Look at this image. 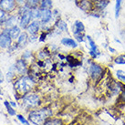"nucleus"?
<instances>
[{
  "instance_id": "nucleus-38",
  "label": "nucleus",
  "mask_w": 125,
  "mask_h": 125,
  "mask_svg": "<svg viewBox=\"0 0 125 125\" xmlns=\"http://www.w3.org/2000/svg\"><path fill=\"white\" fill-rule=\"evenodd\" d=\"M90 1H92V2L94 3V2H95V1H97V0H90Z\"/></svg>"
},
{
  "instance_id": "nucleus-24",
  "label": "nucleus",
  "mask_w": 125,
  "mask_h": 125,
  "mask_svg": "<svg viewBox=\"0 0 125 125\" xmlns=\"http://www.w3.org/2000/svg\"><path fill=\"white\" fill-rule=\"evenodd\" d=\"M4 104H5V106H6V108H7V112H8V114L11 115V116L16 115V111L13 110V107L11 106L10 103H9L8 101H6L5 102H4Z\"/></svg>"
},
{
  "instance_id": "nucleus-17",
  "label": "nucleus",
  "mask_w": 125,
  "mask_h": 125,
  "mask_svg": "<svg viewBox=\"0 0 125 125\" xmlns=\"http://www.w3.org/2000/svg\"><path fill=\"white\" fill-rule=\"evenodd\" d=\"M7 32V34L10 36L11 38H18L19 37V35L21 34V28H18L17 26H15L13 28H8L7 30H6Z\"/></svg>"
},
{
  "instance_id": "nucleus-22",
  "label": "nucleus",
  "mask_w": 125,
  "mask_h": 125,
  "mask_svg": "<svg viewBox=\"0 0 125 125\" xmlns=\"http://www.w3.org/2000/svg\"><path fill=\"white\" fill-rule=\"evenodd\" d=\"M113 62L116 65H125V54L116 56L113 59Z\"/></svg>"
},
{
  "instance_id": "nucleus-30",
  "label": "nucleus",
  "mask_w": 125,
  "mask_h": 125,
  "mask_svg": "<svg viewBox=\"0 0 125 125\" xmlns=\"http://www.w3.org/2000/svg\"><path fill=\"white\" fill-rule=\"evenodd\" d=\"M30 57H31V52H30L29 50L25 51V53L23 54V58H24V59H29Z\"/></svg>"
},
{
  "instance_id": "nucleus-4",
  "label": "nucleus",
  "mask_w": 125,
  "mask_h": 125,
  "mask_svg": "<svg viewBox=\"0 0 125 125\" xmlns=\"http://www.w3.org/2000/svg\"><path fill=\"white\" fill-rule=\"evenodd\" d=\"M88 70H89V75L92 80H99L102 78L104 74L103 67L96 62H90Z\"/></svg>"
},
{
  "instance_id": "nucleus-20",
  "label": "nucleus",
  "mask_w": 125,
  "mask_h": 125,
  "mask_svg": "<svg viewBox=\"0 0 125 125\" xmlns=\"http://www.w3.org/2000/svg\"><path fill=\"white\" fill-rule=\"evenodd\" d=\"M28 33H26V32L21 33L20 35H19V37L18 38V46H20V47H24V46L28 43Z\"/></svg>"
},
{
  "instance_id": "nucleus-2",
  "label": "nucleus",
  "mask_w": 125,
  "mask_h": 125,
  "mask_svg": "<svg viewBox=\"0 0 125 125\" xmlns=\"http://www.w3.org/2000/svg\"><path fill=\"white\" fill-rule=\"evenodd\" d=\"M51 112L48 109H41L38 111H33L28 114V120L36 125H42Z\"/></svg>"
},
{
  "instance_id": "nucleus-12",
  "label": "nucleus",
  "mask_w": 125,
  "mask_h": 125,
  "mask_svg": "<svg viewBox=\"0 0 125 125\" xmlns=\"http://www.w3.org/2000/svg\"><path fill=\"white\" fill-rule=\"evenodd\" d=\"M78 5L80 9L83 10L84 12L90 13L94 10V3L90 0H80Z\"/></svg>"
},
{
  "instance_id": "nucleus-5",
  "label": "nucleus",
  "mask_w": 125,
  "mask_h": 125,
  "mask_svg": "<svg viewBox=\"0 0 125 125\" xmlns=\"http://www.w3.org/2000/svg\"><path fill=\"white\" fill-rule=\"evenodd\" d=\"M40 103L39 96L37 94H26L22 99V104L26 108H34Z\"/></svg>"
},
{
  "instance_id": "nucleus-11",
  "label": "nucleus",
  "mask_w": 125,
  "mask_h": 125,
  "mask_svg": "<svg viewBox=\"0 0 125 125\" xmlns=\"http://www.w3.org/2000/svg\"><path fill=\"white\" fill-rule=\"evenodd\" d=\"M110 3H111V0H97L94 2V10L99 12L101 15L107 9Z\"/></svg>"
},
{
  "instance_id": "nucleus-33",
  "label": "nucleus",
  "mask_w": 125,
  "mask_h": 125,
  "mask_svg": "<svg viewBox=\"0 0 125 125\" xmlns=\"http://www.w3.org/2000/svg\"><path fill=\"white\" fill-rule=\"evenodd\" d=\"M116 74H125V71L122 70H118L116 71Z\"/></svg>"
},
{
  "instance_id": "nucleus-21",
  "label": "nucleus",
  "mask_w": 125,
  "mask_h": 125,
  "mask_svg": "<svg viewBox=\"0 0 125 125\" xmlns=\"http://www.w3.org/2000/svg\"><path fill=\"white\" fill-rule=\"evenodd\" d=\"M39 4H40V0H25V5L30 9L38 7Z\"/></svg>"
},
{
  "instance_id": "nucleus-34",
  "label": "nucleus",
  "mask_w": 125,
  "mask_h": 125,
  "mask_svg": "<svg viewBox=\"0 0 125 125\" xmlns=\"http://www.w3.org/2000/svg\"><path fill=\"white\" fill-rule=\"evenodd\" d=\"M4 81V77H3V75H2V72L0 71V83H2Z\"/></svg>"
},
{
  "instance_id": "nucleus-6",
  "label": "nucleus",
  "mask_w": 125,
  "mask_h": 125,
  "mask_svg": "<svg viewBox=\"0 0 125 125\" xmlns=\"http://www.w3.org/2000/svg\"><path fill=\"white\" fill-rule=\"evenodd\" d=\"M86 40H87L90 49H89V54L93 59H98V57L101 55V51L98 48V45L96 44V42L93 38H91V36L86 35Z\"/></svg>"
},
{
  "instance_id": "nucleus-7",
  "label": "nucleus",
  "mask_w": 125,
  "mask_h": 125,
  "mask_svg": "<svg viewBox=\"0 0 125 125\" xmlns=\"http://www.w3.org/2000/svg\"><path fill=\"white\" fill-rule=\"evenodd\" d=\"M32 21H33V18H32L31 9H29V10H28L27 12H25L23 15H21L19 27H20L22 29H27L28 26L31 23Z\"/></svg>"
},
{
  "instance_id": "nucleus-37",
  "label": "nucleus",
  "mask_w": 125,
  "mask_h": 125,
  "mask_svg": "<svg viewBox=\"0 0 125 125\" xmlns=\"http://www.w3.org/2000/svg\"><path fill=\"white\" fill-rule=\"evenodd\" d=\"M16 1H18V2H23L24 0H16Z\"/></svg>"
},
{
  "instance_id": "nucleus-1",
  "label": "nucleus",
  "mask_w": 125,
  "mask_h": 125,
  "mask_svg": "<svg viewBox=\"0 0 125 125\" xmlns=\"http://www.w3.org/2000/svg\"><path fill=\"white\" fill-rule=\"evenodd\" d=\"M34 86V80L30 77L23 76L15 83V90L21 95L28 94Z\"/></svg>"
},
{
  "instance_id": "nucleus-27",
  "label": "nucleus",
  "mask_w": 125,
  "mask_h": 125,
  "mask_svg": "<svg viewBox=\"0 0 125 125\" xmlns=\"http://www.w3.org/2000/svg\"><path fill=\"white\" fill-rule=\"evenodd\" d=\"M17 117H18V120H19V121H20L21 122H22V123H23V124H25V125H29L28 124V121H27V120H26V119L24 118V117H23V116H22V115H17Z\"/></svg>"
},
{
  "instance_id": "nucleus-14",
  "label": "nucleus",
  "mask_w": 125,
  "mask_h": 125,
  "mask_svg": "<svg viewBox=\"0 0 125 125\" xmlns=\"http://www.w3.org/2000/svg\"><path fill=\"white\" fill-rule=\"evenodd\" d=\"M12 38L7 34V31H4L2 34H0V47L3 49H7L11 45Z\"/></svg>"
},
{
  "instance_id": "nucleus-13",
  "label": "nucleus",
  "mask_w": 125,
  "mask_h": 125,
  "mask_svg": "<svg viewBox=\"0 0 125 125\" xmlns=\"http://www.w3.org/2000/svg\"><path fill=\"white\" fill-rule=\"evenodd\" d=\"M60 43L65 47L68 48H71V49H76L79 47V42L77 41L75 38H71L69 37H64L61 38Z\"/></svg>"
},
{
  "instance_id": "nucleus-32",
  "label": "nucleus",
  "mask_w": 125,
  "mask_h": 125,
  "mask_svg": "<svg viewBox=\"0 0 125 125\" xmlns=\"http://www.w3.org/2000/svg\"><path fill=\"white\" fill-rule=\"evenodd\" d=\"M108 49H109V50H110V52L112 53V54H114V53H116V49H113L112 47H108Z\"/></svg>"
},
{
  "instance_id": "nucleus-23",
  "label": "nucleus",
  "mask_w": 125,
  "mask_h": 125,
  "mask_svg": "<svg viewBox=\"0 0 125 125\" xmlns=\"http://www.w3.org/2000/svg\"><path fill=\"white\" fill-rule=\"evenodd\" d=\"M31 13L33 20H39L40 15H41V9L39 7H36V8L31 9Z\"/></svg>"
},
{
  "instance_id": "nucleus-35",
  "label": "nucleus",
  "mask_w": 125,
  "mask_h": 125,
  "mask_svg": "<svg viewBox=\"0 0 125 125\" xmlns=\"http://www.w3.org/2000/svg\"><path fill=\"white\" fill-rule=\"evenodd\" d=\"M9 103H10V105L12 106L13 108L17 107V104H16V102H14V101H9Z\"/></svg>"
},
{
  "instance_id": "nucleus-10",
  "label": "nucleus",
  "mask_w": 125,
  "mask_h": 125,
  "mask_svg": "<svg viewBox=\"0 0 125 125\" xmlns=\"http://www.w3.org/2000/svg\"><path fill=\"white\" fill-rule=\"evenodd\" d=\"M17 6L16 0H0V9L5 12H10L14 10Z\"/></svg>"
},
{
  "instance_id": "nucleus-29",
  "label": "nucleus",
  "mask_w": 125,
  "mask_h": 125,
  "mask_svg": "<svg viewBox=\"0 0 125 125\" xmlns=\"http://www.w3.org/2000/svg\"><path fill=\"white\" fill-rule=\"evenodd\" d=\"M5 18H6V13H5V11L0 9V22L5 20Z\"/></svg>"
},
{
  "instance_id": "nucleus-18",
  "label": "nucleus",
  "mask_w": 125,
  "mask_h": 125,
  "mask_svg": "<svg viewBox=\"0 0 125 125\" xmlns=\"http://www.w3.org/2000/svg\"><path fill=\"white\" fill-rule=\"evenodd\" d=\"M124 0H115L114 5V17L116 19H118L121 16V12H122V4H123Z\"/></svg>"
},
{
  "instance_id": "nucleus-25",
  "label": "nucleus",
  "mask_w": 125,
  "mask_h": 125,
  "mask_svg": "<svg viewBox=\"0 0 125 125\" xmlns=\"http://www.w3.org/2000/svg\"><path fill=\"white\" fill-rule=\"evenodd\" d=\"M44 125H62V122L59 119H53V120L47 121Z\"/></svg>"
},
{
  "instance_id": "nucleus-16",
  "label": "nucleus",
  "mask_w": 125,
  "mask_h": 125,
  "mask_svg": "<svg viewBox=\"0 0 125 125\" xmlns=\"http://www.w3.org/2000/svg\"><path fill=\"white\" fill-rule=\"evenodd\" d=\"M55 28L60 32H68V24L63 19H58L55 22Z\"/></svg>"
},
{
  "instance_id": "nucleus-36",
  "label": "nucleus",
  "mask_w": 125,
  "mask_h": 125,
  "mask_svg": "<svg viewBox=\"0 0 125 125\" xmlns=\"http://www.w3.org/2000/svg\"><path fill=\"white\" fill-rule=\"evenodd\" d=\"M114 40L116 42H118V43H120V44H122V41L120 40V39H118V38H114Z\"/></svg>"
},
{
  "instance_id": "nucleus-28",
  "label": "nucleus",
  "mask_w": 125,
  "mask_h": 125,
  "mask_svg": "<svg viewBox=\"0 0 125 125\" xmlns=\"http://www.w3.org/2000/svg\"><path fill=\"white\" fill-rule=\"evenodd\" d=\"M116 76H117L119 80H121V81L125 83V74H116Z\"/></svg>"
},
{
  "instance_id": "nucleus-26",
  "label": "nucleus",
  "mask_w": 125,
  "mask_h": 125,
  "mask_svg": "<svg viewBox=\"0 0 125 125\" xmlns=\"http://www.w3.org/2000/svg\"><path fill=\"white\" fill-rule=\"evenodd\" d=\"M6 24H7V26L8 28H13V27H15L16 24H17V18L16 17H11V18H9Z\"/></svg>"
},
{
  "instance_id": "nucleus-15",
  "label": "nucleus",
  "mask_w": 125,
  "mask_h": 125,
  "mask_svg": "<svg viewBox=\"0 0 125 125\" xmlns=\"http://www.w3.org/2000/svg\"><path fill=\"white\" fill-rule=\"evenodd\" d=\"M15 66H16V69H17V70H18V72L19 74H25L28 71L27 64H26L25 60H23V59H18Z\"/></svg>"
},
{
  "instance_id": "nucleus-3",
  "label": "nucleus",
  "mask_w": 125,
  "mask_h": 125,
  "mask_svg": "<svg viewBox=\"0 0 125 125\" xmlns=\"http://www.w3.org/2000/svg\"><path fill=\"white\" fill-rule=\"evenodd\" d=\"M85 30H86V27H85L83 22H81L80 20L74 21V23L72 25V33L74 38L79 43L85 41V39H86Z\"/></svg>"
},
{
  "instance_id": "nucleus-9",
  "label": "nucleus",
  "mask_w": 125,
  "mask_h": 125,
  "mask_svg": "<svg viewBox=\"0 0 125 125\" xmlns=\"http://www.w3.org/2000/svg\"><path fill=\"white\" fill-rule=\"evenodd\" d=\"M53 17H54V16H53L52 10L41 9V15H40L39 21H40L41 25H48L49 23L51 22Z\"/></svg>"
},
{
  "instance_id": "nucleus-31",
  "label": "nucleus",
  "mask_w": 125,
  "mask_h": 125,
  "mask_svg": "<svg viewBox=\"0 0 125 125\" xmlns=\"http://www.w3.org/2000/svg\"><path fill=\"white\" fill-rule=\"evenodd\" d=\"M121 98H122V100L125 102V88L122 89V92L121 94Z\"/></svg>"
},
{
  "instance_id": "nucleus-8",
  "label": "nucleus",
  "mask_w": 125,
  "mask_h": 125,
  "mask_svg": "<svg viewBox=\"0 0 125 125\" xmlns=\"http://www.w3.org/2000/svg\"><path fill=\"white\" fill-rule=\"evenodd\" d=\"M41 28V23L39 20H33L27 28V32L30 36H37L39 29Z\"/></svg>"
},
{
  "instance_id": "nucleus-19",
  "label": "nucleus",
  "mask_w": 125,
  "mask_h": 125,
  "mask_svg": "<svg viewBox=\"0 0 125 125\" xmlns=\"http://www.w3.org/2000/svg\"><path fill=\"white\" fill-rule=\"evenodd\" d=\"M39 8L40 9H49L52 10L53 8V2L52 0H40L39 4Z\"/></svg>"
}]
</instances>
